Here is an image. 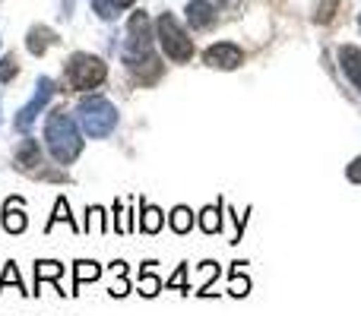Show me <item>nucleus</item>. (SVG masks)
Here are the masks:
<instances>
[{"instance_id":"nucleus-24","label":"nucleus","mask_w":361,"mask_h":316,"mask_svg":"<svg viewBox=\"0 0 361 316\" xmlns=\"http://www.w3.org/2000/svg\"><path fill=\"white\" fill-rule=\"evenodd\" d=\"M16 73H19V63H16V57H13V54H6L4 61H0V82H10V80H16Z\"/></svg>"},{"instance_id":"nucleus-14","label":"nucleus","mask_w":361,"mask_h":316,"mask_svg":"<svg viewBox=\"0 0 361 316\" xmlns=\"http://www.w3.org/2000/svg\"><path fill=\"white\" fill-rule=\"evenodd\" d=\"M165 225V212L159 209V206H143V212H140V231H146V234H159Z\"/></svg>"},{"instance_id":"nucleus-12","label":"nucleus","mask_w":361,"mask_h":316,"mask_svg":"<svg viewBox=\"0 0 361 316\" xmlns=\"http://www.w3.org/2000/svg\"><path fill=\"white\" fill-rule=\"evenodd\" d=\"M339 63H343L345 76L355 82V89L361 92V48H355V44H343V48H339Z\"/></svg>"},{"instance_id":"nucleus-4","label":"nucleus","mask_w":361,"mask_h":316,"mask_svg":"<svg viewBox=\"0 0 361 316\" xmlns=\"http://www.w3.org/2000/svg\"><path fill=\"white\" fill-rule=\"evenodd\" d=\"M108 76V67L102 57H92V54H73L67 61V80L76 92H92L105 82Z\"/></svg>"},{"instance_id":"nucleus-23","label":"nucleus","mask_w":361,"mask_h":316,"mask_svg":"<svg viewBox=\"0 0 361 316\" xmlns=\"http://www.w3.org/2000/svg\"><path fill=\"white\" fill-rule=\"evenodd\" d=\"M6 285H16L23 294H29V291H25V288H23V279H19V269H16V263H6V266H4V275H0V291H4Z\"/></svg>"},{"instance_id":"nucleus-15","label":"nucleus","mask_w":361,"mask_h":316,"mask_svg":"<svg viewBox=\"0 0 361 316\" xmlns=\"http://www.w3.org/2000/svg\"><path fill=\"white\" fill-rule=\"evenodd\" d=\"M63 275V266L57 260H38L35 263V282H38V288H42V282H57Z\"/></svg>"},{"instance_id":"nucleus-9","label":"nucleus","mask_w":361,"mask_h":316,"mask_svg":"<svg viewBox=\"0 0 361 316\" xmlns=\"http://www.w3.org/2000/svg\"><path fill=\"white\" fill-rule=\"evenodd\" d=\"M38 165H44V161H42V146H38V139L25 137L23 143L16 146V168H19V171L38 174Z\"/></svg>"},{"instance_id":"nucleus-20","label":"nucleus","mask_w":361,"mask_h":316,"mask_svg":"<svg viewBox=\"0 0 361 316\" xmlns=\"http://www.w3.org/2000/svg\"><path fill=\"white\" fill-rule=\"evenodd\" d=\"M57 222H67L73 231H80V228H76V222H73V215H70V203H67L63 196H57V203H54V215H51V222H48V228H44V231H51Z\"/></svg>"},{"instance_id":"nucleus-2","label":"nucleus","mask_w":361,"mask_h":316,"mask_svg":"<svg viewBox=\"0 0 361 316\" xmlns=\"http://www.w3.org/2000/svg\"><path fill=\"white\" fill-rule=\"evenodd\" d=\"M76 118H80V127L86 130V137L105 139L118 127V108L108 99H102V95H86L76 105Z\"/></svg>"},{"instance_id":"nucleus-18","label":"nucleus","mask_w":361,"mask_h":316,"mask_svg":"<svg viewBox=\"0 0 361 316\" xmlns=\"http://www.w3.org/2000/svg\"><path fill=\"white\" fill-rule=\"evenodd\" d=\"M200 228H203V234H216V231L222 228V209L206 206V209L200 212Z\"/></svg>"},{"instance_id":"nucleus-17","label":"nucleus","mask_w":361,"mask_h":316,"mask_svg":"<svg viewBox=\"0 0 361 316\" xmlns=\"http://www.w3.org/2000/svg\"><path fill=\"white\" fill-rule=\"evenodd\" d=\"M99 275H102V269H99V263H89V260H80V263H76V266H73V288H80L82 285V282H95V279H99Z\"/></svg>"},{"instance_id":"nucleus-28","label":"nucleus","mask_w":361,"mask_h":316,"mask_svg":"<svg viewBox=\"0 0 361 316\" xmlns=\"http://www.w3.org/2000/svg\"><path fill=\"white\" fill-rule=\"evenodd\" d=\"M133 4H137V0H111L114 10H127V6H133Z\"/></svg>"},{"instance_id":"nucleus-7","label":"nucleus","mask_w":361,"mask_h":316,"mask_svg":"<svg viewBox=\"0 0 361 316\" xmlns=\"http://www.w3.org/2000/svg\"><path fill=\"white\" fill-rule=\"evenodd\" d=\"M203 61L209 63L212 70H235L244 63V51L231 42H219V44H212V48H206Z\"/></svg>"},{"instance_id":"nucleus-19","label":"nucleus","mask_w":361,"mask_h":316,"mask_svg":"<svg viewBox=\"0 0 361 316\" xmlns=\"http://www.w3.org/2000/svg\"><path fill=\"white\" fill-rule=\"evenodd\" d=\"M241 266L244 263H235L231 282H228V294H235V298H247V291H250V282H247V275H241Z\"/></svg>"},{"instance_id":"nucleus-11","label":"nucleus","mask_w":361,"mask_h":316,"mask_svg":"<svg viewBox=\"0 0 361 316\" xmlns=\"http://www.w3.org/2000/svg\"><path fill=\"white\" fill-rule=\"evenodd\" d=\"M187 23H190L193 29L212 25L216 23V6H212L209 0H190V4H187Z\"/></svg>"},{"instance_id":"nucleus-6","label":"nucleus","mask_w":361,"mask_h":316,"mask_svg":"<svg viewBox=\"0 0 361 316\" xmlns=\"http://www.w3.org/2000/svg\"><path fill=\"white\" fill-rule=\"evenodd\" d=\"M152 51V32H149V16L146 13H133L127 23V38H124V54H146Z\"/></svg>"},{"instance_id":"nucleus-3","label":"nucleus","mask_w":361,"mask_h":316,"mask_svg":"<svg viewBox=\"0 0 361 316\" xmlns=\"http://www.w3.org/2000/svg\"><path fill=\"white\" fill-rule=\"evenodd\" d=\"M156 38L162 44V51L169 54V61L175 63H187L193 57V42L187 38V32L180 29V23L171 13H162L156 23Z\"/></svg>"},{"instance_id":"nucleus-29","label":"nucleus","mask_w":361,"mask_h":316,"mask_svg":"<svg viewBox=\"0 0 361 316\" xmlns=\"http://www.w3.org/2000/svg\"><path fill=\"white\" fill-rule=\"evenodd\" d=\"M358 25H361V16H358Z\"/></svg>"},{"instance_id":"nucleus-21","label":"nucleus","mask_w":361,"mask_h":316,"mask_svg":"<svg viewBox=\"0 0 361 316\" xmlns=\"http://www.w3.org/2000/svg\"><path fill=\"white\" fill-rule=\"evenodd\" d=\"M336 13H339V0H320L317 4V23L320 25H326V23H333V19H336Z\"/></svg>"},{"instance_id":"nucleus-26","label":"nucleus","mask_w":361,"mask_h":316,"mask_svg":"<svg viewBox=\"0 0 361 316\" xmlns=\"http://www.w3.org/2000/svg\"><path fill=\"white\" fill-rule=\"evenodd\" d=\"M345 174H349V180H352V184H361V156H358L355 161H352V165H349V171H345Z\"/></svg>"},{"instance_id":"nucleus-16","label":"nucleus","mask_w":361,"mask_h":316,"mask_svg":"<svg viewBox=\"0 0 361 316\" xmlns=\"http://www.w3.org/2000/svg\"><path fill=\"white\" fill-rule=\"evenodd\" d=\"M169 222H171V231H175V234H187V231L193 228V212L187 209V206H175Z\"/></svg>"},{"instance_id":"nucleus-22","label":"nucleus","mask_w":361,"mask_h":316,"mask_svg":"<svg viewBox=\"0 0 361 316\" xmlns=\"http://www.w3.org/2000/svg\"><path fill=\"white\" fill-rule=\"evenodd\" d=\"M159 291H162V279H159V275H152V272L140 275V294H143V298H156Z\"/></svg>"},{"instance_id":"nucleus-25","label":"nucleus","mask_w":361,"mask_h":316,"mask_svg":"<svg viewBox=\"0 0 361 316\" xmlns=\"http://www.w3.org/2000/svg\"><path fill=\"white\" fill-rule=\"evenodd\" d=\"M169 288H178L180 294H190V285H187V263L178 266V272L169 279Z\"/></svg>"},{"instance_id":"nucleus-1","label":"nucleus","mask_w":361,"mask_h":316,"mask_svg":"<svg viewBox=\"0 0 361 316\" xmlns=\"http://www.w3.org/2000/svg\"><path fill=\"white\" fill-rule=\"evenodd\" d=\"M44 143H48L51 156H54L57 165H73L82 152V137L76 120L70 118L67 111H51L48 120H44Z\"/></svg>"},{"instance_id":"nucleus-8","label":"nucleus","mask_w":361,"mask_h":316,"mask_svg":"<svg viewBox=\"0 0 361 316\" xmlns=\"http://www.w3.org/2000/svg\"><path fill=\"white\" fill-rule=\"evenodd\" d=\"M124 63L130 67V73L137 76L143 86H152V82L162 76V63L152 57V51H146V54H124Z\"/></svg>"},{"instance_id":"nucleus-13","label":"nucleus","mask_w":361,"mask_h":316,"mask_svg":"<svg viewBox=\"0 0 361 316\" xmlns=\"http://www.w3.org/2000/svg\"><path fill=\"white\" fill-rule=\"evenodd\" d=\"M54 42H57V35L48 29V25H35V29H29V38H25V48H29V54L42 57L44 51H48Z\"/></svg>"},{"instance_id":"nucleus-10","label":"nucleus","mask_w":361,"mask_h":316,"mask_svg":"<svg viewBox=\"0 0 361 316\" xmlns=\"http://www.w3.org/2000/svg\"><path fill=\"white\" fill-rule=\"evenodd\" d=\"M29 218H25V209H23V199L19 196H10L6 199V209H4V228L10 234H23Z\"/></svg>"},{"instance_id":"nucleus-5","label":"nucleus","mask_w":361,"mask_h":316,"mask_svg":"<svg viewBox=\"0 0 361 316\" xmlns=\"http://www.w3.org/2000/svg\"><path fill=\"white\" fill-rule=\"evenodd\" d=\"M51 95H54V80H48V76H44V80L35 82V95H32V101L16 111V120H13V127H16L19 133H29L32 124H35V118L42 114V108L51 101Z\"/></svg>"},{"instance_id":"nucleus-27","label":"nucleus","mask_w":361,"mask_h":316,"mask_svg":"<svg viewBox=\"0 0 361 316\" xmlns=\"http://www.w3.org/2000/svg\"><path fill=\"white\" fill-rule=\"evenodd\" d=\"M127 291H130V288H127V282H118V285L111 288V294H114V298H124Z\"/></svg>"}]
</instances>
